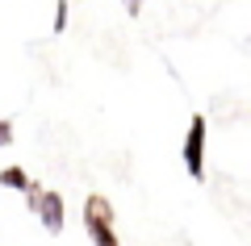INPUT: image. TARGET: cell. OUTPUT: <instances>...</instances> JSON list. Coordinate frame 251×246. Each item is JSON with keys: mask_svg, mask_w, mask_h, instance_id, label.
<instances>
[{"mask_svg": "<svg viewBox=\"0 0 251 246\" xmlns=\"http://www.w3.org/2000/svg\"><path fill=\"white\" fill-rule=\"evenodd\" d=\"M25 204L42 217V229H46V234H59V229H63V196H59V192H42V188L34 184V188L25 192Z\"/></svg>", "mask_w": 251, "mask_h": 246, "instance_id": "cell-3", "label": "cell"}, {"mask_svg": "<svg viewBox=\"0 0 251 246\" xmlns=\"http://www.w3.org/2000/svg\"><path fill=\"white\" fill-rule=\"evenodd\" d=\"M13 142V121H0V146H9Z\"/></svg>", "mask_w": 251, "mask_h": 246, "instance_id": "cell-6", "label": "cell"}, {"mask_svg": "<svg viewBox=\"0 0 251 246\" xmlns=\"http://www.w3.org/2000/svg\"><path fill=\"white\" fill-rule=\"evenodd\" d=\"M0 188H17V192H29L34 184H29V176H25L21 167H4V171H0Z\"/></svg>", "mask_w": 251, "mask_h": 246, "instance_id": "cell-4", "label": "cell"}, {"mask_svg": "<svg viewBox=\"0 0 251 246\" xmlns=\"http://www.w3.org/2000/svg\"><path fill=\"white\" fill-rule=\"evenodd\" d=\"M54 34H63L67 29V0H54V21H50Z\"/></svg>", "mask_w": 251, "mask_h": 246, "instance_id": "cell-5", "label": "cell"}, {"mask_svg": "<svg viewBox=\"0 0 251 246\" xmlns=\"http://www.w3.org/2000/svg\"><path fill=\"white\" fill-rule=\"evenodd\" d=\"M126 4V13H130V17H138V13H143V0H122Z\"/></svg>", "mask_w": 251, "mask_h": 246, "instance_id": "cell-7", "label": "cell"}, {"mask_svg": "<svg viewBox=\"0 0 251 246\" xmlns=\"http://www.w3.org/2000/svg\"><path fill=\"white\" fill-rule=\"evenodd\" d=\"M84 229H88L92 246H122L117 242V229H113V204H109V196L92 192L84 201Z\"/></svg>", "mask_w": 251, "mask_h": 246, "instance_id": "cell-1", "label": "cell"}, {"mask_svg": "<svg viewBox=\"0 0 251 246\" xmlns=\"http://www.w3.org/2000/svg\"><path fill=\"white\" fill-rule=\"evenodd\" d=\"M205 138H209V121L205 117H193L184 130V146H180V158H184V171L193 179H205Z\"/></svg>", "mask_w": 251, "mask_h": 246, "instance_id": "cell-2", "label": "cell"}]
</instances>
